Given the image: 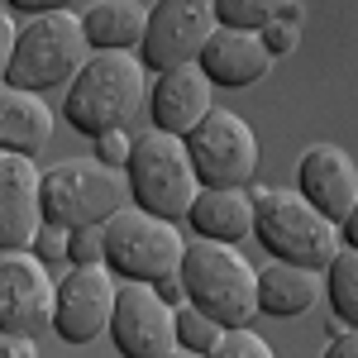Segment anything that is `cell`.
Here are the masks:
<instances>
[{"label":"cell","instance_id":"cell-3","mask_svg":"<svg viewBox=\"0 0 358 358\" xmlns=\"http://www.w3.org/2000/svg\"><path fill=\"white\" fill-rule=\"evenodd\" d=\"M182 287L196 310L220 320V330H244L258 315V273L234 244L192 239L182 253Z\"/></svg>","mask_w":358,"mask_h":358},{"label":"cell","instance_id":"cell-34","mask_svg":"<svg viewBox=\"0 0 358 358\" xmlns=\"http://www.w3.org/2000/svg\"><path fill=\"white\" fill-rule=\"evenodd\" d=\"M339 239H344V248H358V206L349 210V220L339 224Z\"/></svg>","mask_w":358,"mask_h":358},{"label":"cell","instance_id":"cell-31","mask_svg":"<svg viewBox=\"0 0 358 358\" xmlns=\"http://www.w3.org/2000/svg\"><path fill=\"white\" fill-rule=\"evenodd\" d=\"M153 287V296H163L167 306H182L187 301V287H182V273H167V277H158V282H148Z\"/></svg>","mask_w":358,"mask_h":358},{"label":"cell","instance_id":"cell-28","mask_svg":"<svg viewBox=\"0 0 358 358\" xmlns=\"http://www.w3.org/2000/svg\"><path fill=\"white\" fill-rule=\"evenodd\" d=\"M29 253L48 268V263H62L67 268V229H57V224H38V234H34V244Z\"/></svg>","mask_w":358,"mask_h":358},{"label":"cell","instance_id":"cell-19","mask_svg":"<svg viewBox=\"0 0 358 358\" xmlns=\"http://www.w3.org/2000/svg\"><path fill=\"white\" fill-rule=\"evenodd\" d=\"M325 296V277L315 268H296V263H268L258 273V310L273 320H296Z\"/></svg>","mask_w":358,"mask_h":358},{"label":"cell","instance_id":"cell-12","mask_svg":"<svg viewBox=\"0 0 358 358\" xmlns=\"http://www.w3.org/2000/svg\"><path fill=\"white\" fill-rule=\"evenodd\" d=\"M110 344L120 358H163L177 349V306L153 296L148 282H124L115 296Z\"/></svg>","mask_w":358,"mask_h":358},{"label":"cell","instance_id":"cell-5","mask_svg":"<svg viewBox=\"0 0 358 358\" xmlns=\"http://www.w3.org/2000/svg\"><path fill=\"white\" fill-rule=\"evenodd\" d=\"M91 57V43H86L82 15L72 10H53V15H29L20 34H15V57H10V72L5 82L20 86V91H53V86H67L82 62Z\"/></svg>","mask_w":358,"mask_h":358},{"label":"cell","instance_id":"cell-14","mask_svg":"<svg viewBox=\"0 0 358 358\" xmlns=\"http://www.w3.org/2000/svg\"><path fill=\"white\" fill-rule=\"evenodd\" d=\"M210 101H215V82H210L196 62L167 67V72H158L153 86H148V120H153V129H163V134L187 138L206 115L215 110Z\"/></svg>","mask_w":358,"mask_h":358},{"label":"cell","instance_id":"cell-21","mask_svg":"<svg viewBox=\"0 0 358 358\" xmlns=\"http://www.w3.org/2000/svg\"><path fill=\"white\" fill-rule=\"evenodd\" d=\"M268 20H292V24H301L306 10H301V0H215V24L220 29L258 34Z\"/></svg>","mask_w":358,"mask_h":358},{"label":"cell","instance_id":"cell-6","mask_svg":"<svg viewBox=\"0 0 358 358\" xmlns=\"http://www.w3.org/2000/svg\"><path fill=\"white\" fill-rule=\"evenodd\" d=\"M38 201H43V224H57V229L106 224L129 206V182H124V172L96 163V158H67L43 172Z\"/></svg>","mask_w":358,"mask_h":358},{"label":"cell","instance_id":"cell-2","mask_svg":"<svg viewBox=\"0 0 358 358\" xmlns=\"http://www.w3.org/2000/svg\"><path fill=\"white\" fill-rule=\"evenodd\" d=\"M253 234L277 263H296L325 273L330 258L344 248L339 224L325 220L296 187H253Z\"/></svg>","mask_w":358,"mask_h":358},{"label":"cell","instance_id":"cell-24","mask_svg":"<svg viewBox=\"0 0 358 358\" xmlns=\"http://www.w3.org/2000/svg\"><path fill=\"white\" fill-rule=\"evenodd\" d=\"M106 263V224H77L67 229V268Z\"/></svg>","mask_w":358,"mask_h":358},{"label":"cell","instance_id":"cell-30","mask_svg":"<svg viewBox=\"0 0 358 358\" xmlns=\"http://www.w3.org/2000/svg\"><path fill=\"white\" fill-rule=\"evenodd\" d=\"M0 358H38V344L29 334H5L0 330Z\"/></svg>","mask_w":358,"mask_h":358},{"label":"cell","instance_id":"cell-18","mask_svg":"<svg viewBox=\"0 0 358 358\" xmlns=\"http://www.w3.org/2000/svg\"><path fill=\"white\" fill-rule=\"evenodd\" d=\"M48 138H53V110L43 106V96L0 82V148L34 158Z\"/></svg>","mask_w":358,"mask_h":358},{"label":"cell","instance_id":"cell-8","mask_svg":"<svg viewBox=\"0 0 358 358\" xmlns=\"http://www.w3.org/2000/svg\"><path fill=\"white\" fill-rule=\"evenodd\" d=\"M215 29H220L215 24V0H153L148 20H143V43H138L143 72L158 77L167 67L196 62Z\"/></svg>","mask_w":358,"mask_h":358},{"label":"cell","instance_id":"cell-10","mask_svg":"<svg viewBox=\"0 0 358 358\" xmlns=\"http://www.w3.org/2000/svg\"><path fill=\"white\" fill-rule=\"evenodd\" d=\"M115 273L106 263L91 268H67L57 277V301H53V334L62 344L82 349L96 344L101 334H110V315H115Z\"/></svg>","mask_w":358,"mask_h":358},{"label":"cell","instance_id":"cell-16","mask_svg":"<svg viewBox=\"0 0 358 358\" xmlns=\"http://www.w3.org/2000/svg\"><path fill=\"white\" fill-rule=\"evenodd\" d=\"M196 67H201L215 86H224V91H244V86L263 82V77L273 72V57H268V48L258 43V34L215 29L210 43H206L201 57H196Z\"/></svg>","mask_w":358,"mask_h":358},{"label":"cell","instance_id":"cell-22","mask_svg":"<svg viewBox=\"0 0 358 358\" xmlns=\"http://www.w3.org/2000/svg\"><path fill=\"white\" fill-rule=\"evenodd\" d=\"M325 301H330V315L339 325L358 330V248H339L325 268Z\"/></svg>","mask_w":358,"mask_h":358},{"label":"cell","instance_id":"cell-20","mask_svg":"<svg viewBox=\"0 0 358 358\" xmlns=\"http://www.w3.org/2000/svg\"><path fill=\"white\" fill-rule=\"evenodd\" d=\"M148 10L138 0H96L82 10V29L91 53H138Z\"/></svg>","mask_w":358,"mask_h":358},{"label":"cell","instance_id":"cell-13","mask_svg":"<svg viewBox=\"0 0 358 358\" xmlns=\"http://www.w3.org/2000/svg\"><path fill=\"white\" fill-rule=\"evenodd\" d=\"M296 192L325 220L344 224L349 210L358 206V163L339 143H310L301 158H296Z\"/></svg>","mask_w":358,"mask_h":358},{"label":"cell","instance_id":"cell-25","mask_svg":"<svg viewBox=\"0 0 358 358\" xmlns=\"http://www.w3.org/2000/svg\"><path fill=\"white\" fill-rule=\"evenodd\" d=\"M206 358H277V354H273V344H268L263 334H253V325H244V330H224L220 344Z\"/></svg>","mask_w":358,"mask_h":358},{"label":"cell","instance_id":"cell-35","mask_svg":"<svg viewBox=\"0 0 358 358\" xmlns=\"http://www.w3.org/2000/svg\"><path fill=\"white\" fill-rule=\"evenodd\" d=\"M163 358H206V354H192V349H182V344H177V349H172V354H163Z\"/></svg>","mask_w":358,"mask_h":358},{"label":"cell","instance_id":"cell-33","mask_svg":"<svg viewBox=\"0 0 358 358\" xmlns=\"http://www.w3.org/2000/svg\"><path fill=\"white\" fill-rule=\"evenodd\" d=\"M320 358H358V330L334 334L330 344H325V354H320Z\"/></svg>","mask_w":358,"mask_h":358},{"label":"cell","instance_id":"cell-1","mask_svg":"<svg viewBox=\"0 0 358 358\" xmlns=\"http://www.w3.org/2000/svg\"><path fill=\"white\" fill-rule=\"evenodd\" d=\"M148 72L138 53H91L82 72L67 82V101L62 115L77 134L96 138L106 129H143V110H148Z\"/></svg>","mask_w":358,"mask_h":358},{"label":"cell","instance_id":"cell-29","mask_svg":"<svg viewBox=\"0 0 358 358\" xmlns=\"http://www.w3.org/2000/svg\"><path fill=\"white\" fill-rule=\"evenodd\" d=\"M15 34H20V24L10 20V10H0V82L10 72V57H15Z\"/></svg>","mask_w":358,"mask_h":358},{"label":"cell","instance_id":"cell-15","mask_svg":"<svg viewBox=\"0 0 358 358\" xmlns=\"http://www.w3.org/2000/svg\"><path fill=\"white\" fill-rule=\"evenodd\" d=\"M43 172L24 153H5L0 158V253H20L34 244L38 224H43V201H38Z\"/></svg>","mask_w":358,"mask_h":358},{"label":"cell","instance_id":"cell-26","mask_svg":"<svg viewBox=\"0 0 358 358\" xmlns=\"http://www.w3.org/2000/svg\"><path fill=\"white\" fill-rule=\"evenodd\" d=\"M91 148H96V163H106V167H115V172H124L129 153H134V134H129V129H106V134L91 138Z\"/></svg>","mask_w":358,"mask_h":358},{"label":"cell","instance_id":"cell-23","mask_svg":"<svg viewBox=\"0 0 358 358\" xmlns=\"http://www.w3.org/2000/svg\"><path fill=\"white\" fill-rule=\"evenodd\" d=\"M220 320H210L206 310H196L192 301L177 306V344L182 349H192V354H210L215 344H220Z\"/></svg>","mask_w":358,"mask_h":358},{"label":"cell","instance_id":"cell-4","mask_svg":"<svg viewBox=\"0 0 358 358\" xmlns=\"http://www.w3.org/2000/svg\"><path fill=\"white\" fill-rule=\"evenodd\" d=\"M124 182H129V201L138 210L158 215V220H187L192 201L201 196V177L192 167L187 138L163 134V129H138L134 153L124 163Z\"/></svg>","mask_w":358,"mask_h":358},{"label":"cell","instance_id":"cell-11","mask_svg":"<svg viewBox=\"0 0 358 358\" xmlns=\"http://www.w3.org/2000/svg\"><path fill=\"white\" fill-rule=\"evenodd\" d=\"M53 301L57 282L29 248L0 253V330L29 334V339L53 334Z\"/></svg>","mask_w":358,"mask_h":358},{"label":"cell","instance_id":"cell-9","mask_svg":"<svg viewBox=\"0 0 358 358\" xmlns=\"http://www.w3.org/2000/svg\"><path fill=\"white\" fill-rule=\"evenodd\" d=\"M187 153H192L201 187H248L258 177V134L234 110L206 115L187 134Z\"/></svg>","mask_w":358,"mask_h":358},{"label":"cell","instance_id":"cell-32","mask_svg":"<svg viewBox=\"0 0 358 358\" xmlns=\"http://www.w3.org/2000/svg\"><path fill=\"white\" fill-rule=\"evenodd\" d=\"M15 15H53V10H72V0H5Z\"/></svg>","mask_w":358,"mask_h":358},{"label":"cell","instance_id":"cell-7","mask_svg":"<svg viewBox=\"0 0 358 358\" xmlns=\"http://www.w3.org/2000/svg\"><path fill=\"white\" fill-rule=\"evenodd\" d=\"M182 229L177 220H158L138 206H124L106 220V268L124 282H158L167 273H182Z\"/></svg>","mask_w":358,"mask_h":358},{"label":"cell","instance_id":"cell-27","mask_svg":"<svg viewBox=\"0 0 358 358\" xmlns=\"http://www.w3.org/2000/svg\"><path fill=\"white\" fill-rule=\"evenodd\" d=\"M258 43L268 48V57H287L296 53V43H301V24H292V20H268V24L258 29Z\"/></svg>","mask_w":358,"mask_h":358},{"label":"cell","instance_id":"cell-17","mask_svg":"<svg viewBox=\"0 0 358 358\" xmlns=\"http://www.w3.org/2000/svg\"><path fill=\"white\" fill-rule=\"evenodd\" d=\"M187 220H192L196 239L239 244L253 234V192L248 187H201Z\"/></svg>","mask_w":358,"mask_h":358}]
</instances>
